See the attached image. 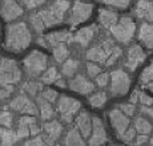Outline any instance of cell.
<instances>
[{
  "label": "cell",
  "instance_id": "cell-50",
  "mask_svg": "<svg viewBox=\"0 0 153 146\" xmlns=\"http://www.w3.org/2000/svg\"><path fill=\"white\" fill-rule=\"evenodd\" d=\"M29 130H31V136L32 137H36V136H40V133L43 131V126H39L37 122H36V124H33V125L29 126Z\"/></svg>",
  "mask_w": 153,
  "mask_h": 146
},
{
  "label": "cell",
  "instance_id": "cell-22",
  "mask_svg": "<svg viewBox=\"0 0 153 146\" xmlns=\"http://www.w3.org/2000/svg\"><path fill=\"white\" fill-rule=\"evenodd\" d=\"M119 19L120 17H119V15H117V12H114V11H112V10L101 8V10L99 11V21L102 27L107 29H111L119 21Z\"/></svg>",
  "mask_w": 153,
  "mask_h": 146
},
{
  "label": "cell",
  "instance_id": "cell-5",
  "mask_svg": "<svg viewBox=\"0 0 153 146\" xmlns=\"http://www.w3.org/2000/svg\"><path fill=\"white\" fill-rule=\"evenodd\" d=\"M81 109V104L79 100L61 94L56 101V112L60 116V119L64 124H71Z\"/></svg>",
  "mask_w": 153,
  "mask_h": 146
},
{
  "label": "cell",
  "instance_id": "cell-12",
  "mask_svg": "<svg viewBox=\"0 0 153 146\" xmlns=\"http://www.w3.org/2000/svg\"><path fill=\"white\" fill-rule=\"evenodd\" d=\"M24 13V7L17 0H0V16L5 21L13 23Z\"/></svg>",
  "mask_w": 153,
  "mask_h": 146
},
{
  "label": "cell",
  "instance_id": "cell-47",
  "mask_svg": "<svg viewBox=\"0 0 153 146\" xmlns=\"http://www.w3.org/2000/svg\"><path fill=\"white\" fill-rule=\"evenodd\" d=\"M16 134H17V137H19V139L27 138V137L31 136L29 126H24V125H16Z\"/></svg>",
  "mask_w": 153,
  "mask_h": 146
},
{
  "label": "cell",
  "instance_id": "cell-9",
  "mask_svg": "<svg viewBox=\"0 0 153 146\" xmlns=\"http://www.w3.org/2000/svg\"><path fill=\"white\" fill-rule=\"evenodd\" d=\"M10 109L13 110L20 114H31V116H37L39 113V106L37 102H35L29 96L20 93V94L15 96L12 100L10 101Z\"/></svg>",
  "mask_w": 153,
  "mask_h": 146
},
{
  "label": "cell",
  "instance_id": "cell-33",
  "mask_svg": "<svg viewBox=\"0 0 153 146\" xmlns=\"http://www.w3.org/2000/svg\"><path fill=\"white\" fill-rule=\"evenodd\" d=\"M15 122V116L11 110L3 109L0 110V125L4 128H12Z\"/></svg>",
  "mask_w": 153,
  "mask_h": 146
},
{
  "label": "cell",
  "instance_id": "cell-3",
  "mask_svg": "<svg viewBox=\"0 0 153 146\" xmlns=\"http://www.w3.org/2000/svg\"><path fill=\"white\" fill-rule=\"evenodd\" d=\"M48 68V56L40 51H32L23 60V69L29 78H40Z\"/></svg>",
  "mask_w": 153,
  "mask_h": 146
},
{
  "label": "cell",
  "instance_id": "cell-27",
  "mask_svg": "<svg viewBox=\"0 0 153 146\" xmlns=\"http://www.w3.org/2000/svg\"><path fill=\"white\" fill-rule=\"evenodd\" d=\"M79 68H80V61L76 58H68L61 64V76L72 78L73 76L77 74Z\"/></svg>",
  "mask_w": 153,
  "mask_h": 146
},
{
  "label": "cell",
  "instance_id": "cell-37",
  "mask_svg": "<svg viewBox=\"0 0 153 146\" xmlns=\"http://www.w3.org/2000/svg\"><path fill=\"white\" fill-rule=\"evenodd\" d=\"M85 69H87L88 77H91V78H96L101 73V68L96 63H93V61H88L87 65H85Z\"/></svg>",
  "mask_w": 153,
  "mask_h": 146
},
{
  "label": "cell",
  "instance_id": "cell-53",
  "mask_svg": "<svg viewBox=\"0 0 153 146\" xmlns=\"http://www.w3.org/2000/svg\"><path fill=\"white\" fill-rule=\"evenodd\" d=\"M146 86H148V89L151 90V92L153 93V83H149V84H146Z\"/></svg>",
  "mask_w": 153,
  "mask_h": 146
},
{
  "label": "cell",
  "instance_id": "cell-6",
  "mask_svg": "<svg viewBox=\"0 0 153 146\" xmlns=\"http://www.w3.org/2000/svg\"><path fill=\"white\" fill-rule=\"evenodd\" d=\"M111 35L117 43L129 44L136 33V24L129 16H121L111 29Z\"/></svg>",
  "mask_w": 153,
  "mask_h": 146
},
{
  "label": "cell",
  "instance_id": "cell-32",
  "mask_svg": "<svg viewBox=\"0 0 153 146\" xmlns=\"http://www.w3.org/2000/svg\"><path fill=\"white\" fill-rule=\"evenodd\" d=\"M108 100V96L105 92H95V93H91L89 98V104L92 105L93 108H102L105 105V102Z\"/></svg>",
  "mask_w": 153,
  "mask_h": 146
},
{
  "label": "cell",
  "instance_id": "cell-36",
  "mask_svg": "<svg viewBox=\"0 0 153 146\" xmlns=\"http://www.w3.org/2000/svg\"><path fill=\"white\" fill-rule=\"evenodd\" d=\"M99 1L104 3V4L109 5L113 8H119V10H125L129 4H131L132 0H99Z\"/></svg>",
  "mask_w": 153,
  "mask_h": 146
},
{
  "label": "cell",
  "instance_id": "cell-31",
  "mask_svg": "<svg viewBox=\"0 0 153 146\" xmlns=\"http://www.w3.org/2000/svg\"><path fill=\"white\" fill-rule=\"evenodd\" d=\"M28 21H29V25H31V29L35 31L36 33L42 35L45 29V25H44V21L40 16L39 12H32L31 15L28 16Z\"/></svg>",
  "mask_w": 153,
  "mask_h": 146
},
{
  "label": "cell",
  "instance_id": "cell-38",
  "mask_svg": "<svg viewBox=\"0 0 153 146\" xmlns=\"http://www.w3.org/2000/svg\"><path fill=\"white\" fill-rule=\"evenodd\" d=\"M47 0H22V4L25 10L28 11H33L36 8L42 7L43 4H45Z\"/></svg>",
  "mask_w": 153,
  "mask_h": 146
},
{
  "label": "cell",
  "instance_id": "cell-51",
  "mask_svg": "<svg viewBox=\"0 0 153 146\" xmlns=\"http://www.w3.org/2000/svg\"><path fill=\"white\" fill-rule=\"evenodd\" d=\"M129 102H132V104H134V105H136L137 102H139V94H137V90H134V92L132 93L131 100H129Z\"/></svg>",
  "mask_w": 153,
  "mask_h": 146
},
{
  "label": "cell",
  "instance_id": "cell-35",
  "mask_svg": "<svg viewBox=\"0 0 153 146\" xmlns=\"http://www.w3.org/2000/svg\"><path fill=\"white\" fill-rule=\"evenodd\" d=\"M140 83L143 85H146L149 83H153V61L143 71L140 76Z\"/></svg>",
  "mask_w": 153,
  "mask_h": 146
},
{
  "label": "cell",
  "instance_id": "cell-2",
  "mask_svg": "<svg viewBox=\"0 0 153 146\" xmlns=\"http://www.w3.org/2000/svg\"><path fill=\"white\" fill-rule=\"evenodd\" d=\"M69 8H71L69 0H53L49 5H47L45 8L37 11V12L42 16L45 28H49L65 21V17Z\"/></svg>",
  "mask_w": 153,
  "mask_h": 146
},
{
  "label": "cell",
  "instance_id": "cell-21",
  "mask_svg": "<svg viewBox=\"0 0 153 146\" xmlns=\"http://www.w3.org/2000/svg\"><path fill=\"white\" fill-rule=\"evenodd\" d=\"M137 39L144 46L153 48V23H141L137 32Z\"/></svg>",
  "mask_w": 153,
  "mask_h": 146
},
{
  "label": "cell",
  "instance_id": "cell-40",
  "mask_svg": "<svg viewBox=\"0 0 153 146\" xmlns=\"http://www.w3.org/2000/svg\"><path fill=\"white\" fill-rule=\"evenodd\" d=\"M15 92V85H0V100H8Z\"/></svg>",
  "mask_w": 153,
  "mask_h": 146
},
{
  "label": "cell",
  "instance_id": "cell-8",
  "mask_svg": "<svg viewBox=\"0 0 153 146\" xmlns=\"http://www.w3.org/2000/svg\"><path fill=\"white\" fill-rule=\"evenodd\" d=\"M114 48V43L112 40H102L101 43L93 45L92 48H89L85 53V57H87L88 61H93V63H100L104 64L108 61V58L111 57V55L113 53Z\"/></svg>",
  "mask_w": 153,
  "mask_h": 146
},
{
  "label": "cell",
  "instance_id": "cell-39",
  "mask_svg": "<svg viewBox=\"0 0 153 146\" xmlns=\"http://www.w3.org/2000/svg\"><path fill=\"white\" fill-rule=\"evenodd\" d=\"M23 146H49V144L43 138V136H36L31 139H27Z\"/></svg>",
  "mask_w": 153,
  "mask_h": 146
},
{
  "label": "cell",
  "instance_id": "cell-24",
  "mask_svg": "<svg viewBox=\"0 0 153 146\" xmlns=\"http://www.w3.org/2000/svg\"><path fill=\"white\" fill-rule=\"evenodd\" d=\"M64 146H87L83 134L76 128H71L64 136Z\"/></svg>",
  "mask_w": 153,
  "mask_h": 146
},
{
  "label": "cell",
  "instance_id": "cell-49",
  "mask_svg": "<svg viewBox=\"0 0 153 146\" xmlns=\"http://www.w3.org/2000/svg\"><path fill=\"white\" fill-rule=\"evenodd\" d=\"M140 112L144 117H148V118L153 119V106H141Z\"/></svg>",
  "mask_w": 153,
  "mask_h": 146
},
{
  "label": "cell",
  "instance_id": "cell-10",
  "mask_svg": "<svg viewBox=\"0 0 153 146\" xmlns=\"http://www.w3.org/2000/svg\"><path fill=\"white\" fill-rule=\"evenodd\" d=\"M92 11H93V4L81 1V0H76L72 4V7H71L68 23L72 27H75V25L87 21L91 17V15H92Z\"/></svg>",
  "mask_w": 153,
  "mask_h": 146
},
{
  "label": "cell",
  "instance_id": "cell-42",
  "mask_svg": "<svg viewBox=\"0 0 153 146\" xmlns=\"http://www.w3.org/2000/svg\"><path fill=\"white\" fill-rule=\"evenodd\" d=\"M109 80H111V73H107V72H104V73H100V74L97 76V77L95 78V81H96V85H97L99 88H105V86H108V84H109Z\"/></svg>",
  "mask_w": 153,
  "mask_h": 146
},
{
  "label": "cell",
  "instance_id": "cell-16",
  "mask_svg": "<svg viewBox=\"0 0 153 146\" xmlns=\"http://www.w3.org/2000/svg\"><path fill=\"white\" fill-rule=\"evenodd\" d=\"M63 134V124L57 119H49L43 125V138L52 146Z\"/></svg>",
  "mask_w": 153,
  "mask_h": 146
},
{
  "label": "cell",
  "instance_id": "cell-26",
  "mask_svg": "<svg viewBox=\"0 0 153 146\" xmlns=\"http://www.w3.org/2000/svg\"><path fill=\"white\" fill-rule=\"evenodd\" d=\"M44 89L42 81H35V80H28L22 85V93L29 96V97H39L40 92Z\"/></svg>",
  "mask_w": 153,
  "mask_h": 146
},
{
  "label": "cell",
  "instance_id": "cell-30",
  "mask_svg": "<svg viewBox=\"0 0 153 146\" xmlns=\"http://www.w3.org/2000/svg\"><path fill=\"white\" fill-rule=\"evenodd\" d=\"M60 77H61V74L57 72L56 66H48L47 71L40 76V81L43 84H45V85H51V84H55Z\"/></svg>",
  "mask_w": 153,
  "mask_h": 146
},
{
  "label": "cell",
  "instance_id": "cell-4",
  "mask_svg": "<svg viewBox=\"0 0 153 146\" xmlns=\"http://www.w3.org/2000/svg\"><path fill=\"white\" fill-rule=\"evenodd\" d=\"M23 72L13 58H0V85H16L22 81Z\"/></svg>",
  "mask_w": 153,
  "mask_h": 146
},
{
  "label": "cell",
  "instance_id": "cell-18",
  "mask_svg": "<svg viewBox=\"0 0 153 146\" xmlns=\"http://www.w3.org/2000/svg\"><path fill=\"white\" fill-rule=\"evenodd\" d=\"M97 32H99V28L96 24L84 27V28L79 29V31L73 35V43L79 44L81 48H85V46H88L93 41V39L96 37Z\"/></svg>",
  "mask_w": 153,
  "mask_h": 146
},
{
  "label": "cell",
  "instance_id": "cell-1",
  "mask_svg": "<svg viewBox=\"0 0 153 146\" xmlns=\"http://www.w3.org/2000/svg\"><path fill=\"white\" fill-rule=\"evenodd\" d=\"M32 43V29L25 21H13L5 28L4 48L12 53H22Z\"/></svg>",
  "mask_w": 153,
  "mask_h": 146
},
{
  "label": "cell",
  "instance_id": "cell-17",
  "mask_svg": "<svg viewBox=\"0 0 153 146\" xmlns=\"http://www.w3.org/2000/svg\"><path fill=\"white\" fill-rule=\"evenodd\" d=\"M69 89L73 90L76 93H80V94H91L95 90V85L93 83L89 80L88 77H85L84 74H76L73 76L68 83Z\"/></svg>",
  "mask_w": 153,
  "mask_h": 146
},
{
  "label": "cell",
  "instance_id": "cell-52",
  "mask_svg": "<svg viewBox=\"0 0 153 146\" xmlns=\"http://www.w3.org/2000/svg\"><path fill=\"white\" fill-rule=\"evenodd\" d=\"M55 85L59 86V88H65V86H67V83H65V80H64L63 77H60V78H59V80L55 83Z\"/></svg>",
  "mask_w": 153,
  "mask_h": 146
},
{
  "label": "cell",
  "instance_id": "cell-46",
  "mask_svg": "<svg viewBox=\"0 0 153 146\" xmlns=\"http://www.w3.org/2000/svg\"><path fill=\"white\" fill-rule=\"evenodd\" d=\"M121 55H123V51H121V48L116 45V48H114L113 53L111 55V57L108 58V61H107V63H105V66H112V65H113L114 63H116L117 60H119L120 57H121Z\"/></svg>",
  "mask_w": 153,
  "mask_h": 146
},
{
  "label": "cell",
  "instance_id": "cell-55",
  "mask_svg": "<svg viewBox=\"0 0 153 146\" xmlns=\"http://www.w3.org/2000/svg\"><path fill=\"white\" fill-rule=\"evenodd\" d=\"M0 108H1V106H0Z\"/></svg>",
  "mask_w": 153,
  "mask_h": 146
},
{
  "label": "cell",
  "instance_id": "cell-29",
  "mask_svg": "<svg viewBox=\"0 0 153 146\" xmlns=\"http://www.w3.org/2000/svg\"><path fill=\"white\" fill-rule=\"evenodd\" d=\"M52 55L56 63L63 64L65 60H68L69 57V49H68V44H59L52 48Z\"/></svg>",
  "mask_w": 153,
  "mask_h": 146
},
{
  "label": "cell",
  "instance_id": "cell-19",
  "mask_svg": "<svg viewBox=\"0 0 153 146\" xmlns=\"http://www.w3.org/2000/svg\"><path fill=\"white\" fill-rule=\"evenodd\" d=\"M93 126V117L87 110H80L75 118V128L83 134L84 138H89Z\"/></svg>",
  "mask_w": 153,
  "mask_h": 146
},
{
  "label": "cell",
  "instance_id": "cell-13",
  "mask_svg": "<svg viewBox=\"0 0 153 146\" xmlns=\"http://www.w3.org/2000/svg\"><path fill=\"white\" fill-rule=\"evenodd\" d=\"M145 58H146V53L144 52V49L137 44H133L126 51L124 66L129 72H134L145 61Z\"/></svg>",
  "mask_w": 153,
  "mask_h": 146
},
{
  "label": "cell",
  "instance_id": "cell-41",
  "mask_svg": "<svg viewBox=\"0 0 153 146\" xmlns=\"http://www.w3.org/2000/svg\"><path fill=\"white\" fill-rule=\"evenodd\" d=\"M36 116H31V114H23L22 117L17 118L16 125H24V126H31V125L36 124Z\"/></svg>",
  "mask_w": 153,
  "mask_h": 146
},
{
  "label": "cell",
  "instance_id": "cell-11",
  "mask_svg": "<svg viewBox=\"0 0 153 146\" xmlns=\"http://www.w3.org/2000/svg\"><path fill=\"white\" fill-rule=\"evenodd\" d=\"M73 43V35L69 31H56L51 33L42 35L37 39V44L45 48H53L59 44H71Z\"/></svg>",
  "mask_w": 153,
  "mask_h": 146
},
{
  "label": "cell",
  "instance_id": "cell-15",
  "mask_svg": "<svg viewBox=\"0 0 153 146\" xmlns=\"http://www.w3.org/2000/svg\"><path fill=\"white\" fill-rule=\"evenodd\" d=\"M107 141H108V136L104 126V122H102V119L100 117L93 116V126L89 138H88V144H89V146H102Z\"/></svg>",
  "mask_w": 153,
  "mask_h": 146
},
{
  "label": "cell",
  "instance_id": "cell-25",
  "mask_svg": "<svg viewBox=\"0 0 153 146\" xmlns=\"http://www.w3.org/2000/svg\"><path fill=\"white\" fill-rule=\"evenodd\" d=\"M53 104H51L49 101L44 100L39 96L37 97V106H39V112H40V118L43 121H49V119H53L55 117V109L52 106Z\"/></svg>",
  "mask_w": 153,
  "mask_h": 146
},
{
  "label": "cell",
  "instance_id": "cell-45",
  "mask_svg": "<svg viewBox=\"0 0 153 146\" xmlns=\"http://www.w3.org/2000/svg\"><path fill=\"white\" fill-rule=\"evenodd\" d=\"M136 129L134 128H128V130L125 131L124 134H123L121 139L126 144H132V142H134V139H136Z\"/></svg>",
  "mask_w": 153,
  "mask_h": 146
},
{
  "label": "cell",
  "instance_id": "cell-54",
  "mask_svg": "<svg viewBox=\"0 0 153 146\" xmlns=\"http://www.w3.org/2000/svg\"><path fill=\"white\" fill-rule=\"evenodd\" d=\"M149 142H151V145L153 146V136H152V138H151V139H149Z\"/></svg>",
  "mask_w": 153,
  "mask_h": 146
},
{
  "label": "cell",
  "instance_id": "cell-20",
  "mask_svg": "<svg viewBox=\"0 0 153 146\" xmlns=\"http://www.w3.org/2000/svg\"><path fill=\"white\" fill-rule=\"evenodd\" d=\"M133 15L145 23H153V1L152 0H137L133 8Z\"/></svg>",
  "mask_w": 153,
  "mask_h": 146
},
{
  "label": "cell",
  "instance_id": "cell-43",
  "mask_svg": "<svg viewBox=\"0 0 153 146\" xmlns=\"http://www.w3.org/2000/svg\"><path fill=\"white\" fill-rule=\"evenodd\" d=\"M119 109L121 110L123 113H125L128 117H132V116H134V113H136V105L132 104V102H129V104H120Z\"/></svg>",
  "mask_w": 153,
  "mask_h": 146
},
{
  "label": "cell",
  "instance_id": "cell-44",
  "mask_svg": "<svg viewBox=\"0 0 153 146\" xmlns=\"http://www.w3.org/2000/svg\"><path fill=\"white\" fill-rule=\"evenodd\" d=\"M137 94H139V102L143 106H152L153 105V98L149 94L141 92V90H137Z\"/></svg>",
  "mask_w": 153,
  "mask_h": 146
},
{
  "label": "cell",
  "instance_id": "cell-34",
  "mask_svg": "<svg viewBox=\"0 0 153 146\" xmlns=\"http://www.w3.org/2000/svg\"><path fill=\"white\" fill-rule=\"evenodd\" d=\"M40 97L44 98V100H47V101H49L51 104H56V101L59 100V93L56 92V90L53 89H51V88H44V89L40 92Z\"/></svg>",
  "mask_w": 153,
  "mask_h": 146
},
{
  "label": "cell",
  "instance_id": "cell-23",
  "mask_svg": "<svg viewBox=\"0 0 153 146\" xmlns=\"http://www.w3.org/2000/svg\"><path fill=\"white\" fill-rule=\"evenodd\" d=\"M19 141L20 139L16 134V130L0 125V146H15Z\"/></svg>",
  "mask_w": 153,
  "mask_h": 146
},
{
  "label": "cell",
  "instance_id": "cell-48",
  "mask_svg": "<svg viewBox=\"0 0 153 146\" xmlns=\"http://www.w3.org/2000/svg\"><path fill=\"white\" fill-rule=\"evenodd\" d=\"M148 141H149V138L146 134H139V136H136V139H134V146H143Z\"/></svg>",
  "mask_w": 153,
  "mask_h": 146
},
{
  "label": "cell",
  "instance_id": "cell-28",
  "mask_svg": "<svg viewBox=\"0 0 153 146\" xmlns=\"http://www.w3.org/2000/svg\"><path fill=\"white\" fill-rule=\"evenodd\" d=\"M133 128L136 129V131L139 134H146V136H149L153 131V125L151 124V121L144 116H140V117L134 118Z\"/></svg>",
  "mask_w": 153,
  "mask_h": 146
},
{
  "label": "cell",
  "instance_id": "cell-14",
  "mask_svg": "<svg viewBox=\"0 0 153 146\" xmlns=\"http://www.w3.org/2000/svg\"><path fill=\"white\" fill-rule=\"evenodd\" d=\"M108 118H109L111 125H112V128L114 129V131H116L117 137L121 138L123 134L128 130L129 125H131L129 117L126 116L125 113H123L119 108H114V109H112L111 112L108 113Z\"/></svg>",
  "mask_w": 153,
  "mask_h": 146
},
{
  "label": "cell",
  "instance_id": "cell-7",
  "mask_svg": "<svg viewBox=\"0 0 153 146\" xmlns=\"http://www.w3.org/2000/svg\"><path fill=\"white\" fill-rule=\"evenodd\" d=\"M131 76L124 69H114L111 72V85L109 92L113 97H121L128 93L131 88Z\"/></svg>",
  "mask_w": 153,
  "mask_h": 146
}]
</instances>
